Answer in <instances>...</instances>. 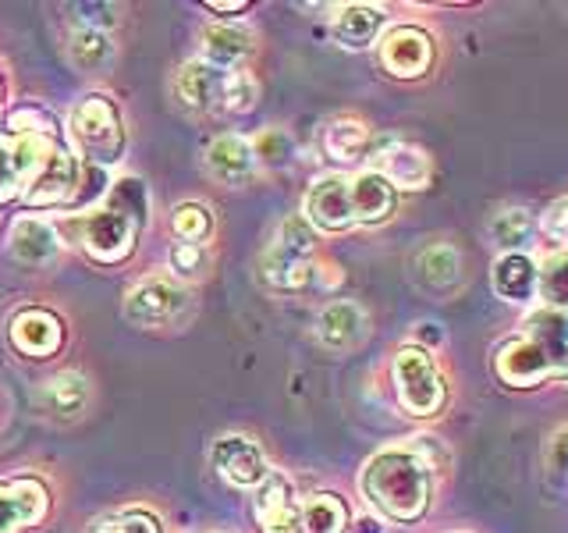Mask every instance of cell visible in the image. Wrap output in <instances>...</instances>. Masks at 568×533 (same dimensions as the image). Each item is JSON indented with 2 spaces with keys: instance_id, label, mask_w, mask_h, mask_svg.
<instances>
[{
  "instance_id": "1",
  "label": "cell",
  "mask_w": 568,
  "mask_h": 533,
  "mask_svg": "<svg viewBox=\"0 0 568 533\" xmlns=\"http://www.w3.org/2000/svg\"><path fill=\"white\" fill-rule=\"evenodd\" d=\"M363 494L373 509H381L387 520L416 523L430 509L434 470L419 459L413 444L405 449L377 452L363 470Z\"/></svg>"
},
{
  "instance_id": "2",
  "label": "cell",
  "mask_w": 568,
  "mask_h": 533,
  "mask_svg": "<svg viewBox=\"0 0 568 533\" xmlns=\"http://www.w3.org/2000/svg\"><path fill=\"white\" fill-rule=\"evenodd\" d=\"M142 221H146V189L139 178H121L106 192V203L79 221L82 249L97 263H121L135 249Z\"/></svg>"
},
{
  "instance_id": "3",
  "label": "cell",
  "mask_w": 568,
  "mask_h": 533,
  "mask_svg": "<svg viewBox=\"0 0 568 533\" xmlns=\"http://www.w3.org/2000/svg\"><path fill=\"white\" fill-rule=\"evenodd\" d=\"M313 228L306 224V218H288L281 228L274 242L266 245L263 253V281L277 292H298L316 278L313 266Z\"/></svg>"
},
{
  "instance_id": "4",
  "label": "cell",
  "mask_w": 568,
  "mask_h": 533,
  "mask_svg": "<svg viewBox=\"0 0 568 533\" xmlns=\"http://www.w3.org/2000/svg\"><path fill=\"white\" fill-rule=\"evenodd\" d=\"M71 139L82 157L93 160L97 168H111L124 153V124L114 100L106 93H89L79 100L71 114Z\"/></svg>"
},
{
  "instance_id": "5",
  "label": "cell",
  "mask_w": 568,
  "mask_h": 533,
  "mask_svg": "<svg viewBox=\"0 0 568 533\" xmlns=\"http://www.w3.org/2000/svg\"><path fill=\"white\" fill-rule=\"evenodd\" d=\"M395 391L398 402L413 416H434L440 413L444 399H448L434 355L419 345H408L395 355Z\"/></svg>"
},
{
  "instance_id": "6",
  "label": "cell",
  "mask_w": 568,
  "mask_h": 533,
  "mask_svg": "<svg viewBox=\"0 0 568 533\" xmlns=\"http://www.w3.org/2000/svg\"><path fill=\"white\" fill-rule=\"evenodd\" d=\"M185 306H189V295L178 289L174 281L146 278L129 292V299H124V316H129L135 328L150 331V328L174 324V320L185 313Z\"/></svg>"
},
{
  "instance_id": "7",
  "label": "cell",
  "mask_w": 568,
  "mask_h": 533,
  "mask_svg": "<svg viewBox=\"0 0 568 533\" xmlns=\"http://www.w3.org/2000/svg\"><path fill=\"white\" fill-rule=\"evenodd\" d=\"M8 334H11V345L22 355H29V360H50V355H58L64 345L61 316L40 306L18 310L8 324Z\"/></svg>"
},
{
  "instance_id": "8",
  "label": "cell",
  "mask_w": 568,
  "mask_h": 533,
  "mask_svg": "<svg viewBox=\"0 0 568 533\" xmlns=\"http://www.w3.org/2000/svg\"><path fill=\"white\" fill-rule=\"evenodd\" d=\"M227 68H217L210 61H189L182 64L174 79V97L178 103L185 107L192 114H203V111H224V89H227Z\"/></svg>"
},
{
  "instance_id": "9",
  "label": "cell",
  "mask_w": 568,
  "mask_h": 533,
  "mask_svg": "<svg viewBox=\"0 0 568 533\" xmlns=\"http://www.w3.org/2000/svg\"><path fill=\"white\" fill-rule=\"evenodd\" d=\"M381 64L395 79H419L434 64V40L416 26H398L384 36Z\"/></svg>"
},
{
  "instance_id": "10",
  "label": "cell",
  "mask_w": 568,
  "mask_h": 533,
  "mask_svg": "<svg viewBox=\"0 0 568 533\" xmlns=\"http://www.w3.org/2000/svg\"><path fill=\"white\" fill-rule=\"evenodd\" d=\"M210 462H213V470L235 487H260L266 480V473H271V466H266V459L260 452V444L253 438H242V434H227L213 444Z\"/></svg>"
},
{
  "instance_id": "11",
  "label": "cell",
  "mask_w": 568,
  "mask_h": 533,
  "mask_svg": "<svg viewBox=\"0 0 568 533\" xmlns=\"http://www.w3.org/2000/svg\"><path fill=\"white\" fill-rule=\"evenodd\" d=\"M256 523L263 533H298L302 502L295 497L292 480L284 473H266V480L256 487Z\"/></svg>"
},
{
  "instance_id": "12",
  "label": "cell",
  "mask_w": 568,
  "mask_h": 533,
  "mask_svg": "<svg viewBox=\"0 0 568 533\" xmlns=\"http://www.w3.org/2000/svg\"><path fill=\"white\" fill-rule=\"evenodd\" d=\"M306 224L320 228V231H345L355 224L348 178H342V174L316 178L306 195Z\"/></svg>"
},
{
  "instance_id": "13",
  "label": "cell",
  "mask_w": 568,
  "mask_h": 533,
  "mask_svg": "<svg viewBox=\"0 0 568 533\" xmlns=\"http://www.w3.org/2000/svg\"><path fill=\"white\" fill-rule=\"evenodd\" d=\"M494 373L501 378L505 384L515 388H529L544 378L555 373V360L532 342V338H515V342H505L494 355Z\"/></svg>"
},
{
  "instance_id": "14",
  "label": "cell",
  "mask_w": 568,
  "mask_h": 533,
  "mask_svg": "<svg viewBox=\"0 0 568 533\" xmlns=\"http://www.w3.org/2000/svg\"><path fill=\"white\" fill-rule=\"evenodd\" d=\"M75 185H79V168L71 153L64 147L53 150V157L43 164V171L32 178L29 189L22 192V203L26 207H58V203H68L71 195H75Z\"/></svg>"
},
{
  "instance_id": "15",
  "label": "cell",
  "mask_w": 568,
  "mask_h": 533,
  "mask_svg": "<svg viewBox=\"0 0 568 533\" xmlns=\"http://www.w3.org/2000/svg\"><path fill=\"white\" fill-rule=\"evenodd\" d=\"M369 171H377L390 189H423L430 182V157L408 142H387L373 153Z\"/></svg>"
},
{
  "instance_id": "16",
  "label": "cell",
  "mask_w": 568,
  "mask_h": 533,
  "mask_svg": "<svg viewBox=\"0 0 568 533\" xmlns=\"http://www.w3.org/2000/svg\"><path fill=\"white\" fill-rule=\"evenodd\" d=\"M369 334V316L359 302H331L316 320V338L334 352H348L363 345Z\"/></svg>"
},
{
  "instance_id": "17",
  "label": "cell",
  "mask_w": 568,
  "mask_h": 533,
  "mask_svg": "<svg viewBox=\"0 0 568 533\" xmlns=\"http://www.w3.org/2000/svg\"><path fill=\"white\" fill-rule=\"evenodd\" d=\"M206 168L217 182L239 189L245 185L248 178L256 174V153H253V142L242 139V135H221L213 139L206 147Z\"/></svg>"
},
{
  "instance_id": "18",
  "label": "cell",
  "mask_w": 568,
  "mask_h": 533,
  "mask_svg": "<svg viewBox=\"0 0 568 533\" xmlns=\"http://www.w3.org/2000/svg\"><path fill=\"white\" fill-rule=\"evenodd\" d=\"M47 491L36 480H18V484L0 487V533H14L36 523L47 512Z\"/></svg>"
},
{
  "instance_id": "19",
  "label": "cell",
  "mask_w": 568,
  "mask_h": 533,
  "mask_svg": "<svg viewBox=\"0 0 568 533\" xmlns=\"http://www.w3.org/2000/svg\"><path fill=\"white\" fill-rule=\"evenodd\" d=\"M58 249H61V235L50 221H43V218H18L14 221V228H11V257L14 260L40 266L58 257Z\"/></svg>"
},
{
  "instance_id": "20",
  "label": "cell",
  "mask_w": 568,
  "mask_h": 533,
  "mask_svg": "<svg viewBox=\"0 0 568 533\" xmlns=\"http://www.w3.org/2000/svg\"><path fill=\"white\" fill-rule=\"evenodd\" d=\"M355 224H381L395 213V189L377 171H363L348 182Z\"/></svg>"
},
{
  "instance_id": "21",
  "label": "cell",
  "mask_w": 568,
  "mask_h": 533,
  "mask_svg": "<svg viewBox=\"0 0 568 533\" xmlns=\"http://www.w3.org/2000/svg\"><path fill=\"white\" fill-rule=\"evenodd\" d=\"M494 292L508 302H529L540 292V271L537 263L523 253H505L494 263Z\"/></svg>"
},
{
  "instance_id": "22",
  "label": "cell",
  "mask_w": 568,
  "mask_h": 533,
  "mask_svg": "<svg viewBox=\"0 0 568 533\" xmlns=\"http://www.w3.org/2000/svg\"><path fill=\"white\" fill-rule=\"evenodd\" d=\"M384 29V11L373 8V4H348L337 11L334 18V36L337 43L348 47V50H363L381 36Z\"/></svg>"
},
{
  "instance_id": "23",
  "label": "cell",
  "mask_w": 568,
  "mask_h": 533,
  "mask_svg": "<svg viewBox=\"0 0 568 533\" xmlns=\"http://www.w3.org/2000/svg\"><path fill=\"white\" fill-rule=\"evenodd\" d=\"M89 402V384L79 370H64L58 378H50L43 388V405L50 416L58 420H75L82 416V409Z\"/></svg>"
},
{
  "instance_id": "24",
  "label": "cell",
  "mask_w": 568,
  "mask_h": 533,
  "mask_svg": "<svg viewBox=\"0 0 568 533\" xmlns=\"http://www.w3.org/2000/svg\"><path fill=\"white\" fill-rule=\"evenodd\" d=\"M253 50V36L242 26H210L203 32V61L217 64V68H235L239 61L248 58Z\"/></svg>"
},
{
  "instance_id": "25",
  "label": "cell",
  "mask_w": 568,
  "mask_h": 533,
  "mask_svg": "<svg viewBox=\"0 0 568 533\" xmlns=\"http://www.w3.org/2000/svg\"><path fill=\"white\" fill-rule=\"evenodd\" d=\"M416 278L423 289L430 292H448L462 278V257L452 245H430L416 257Z\"/></svg>"
},
{
  "instance_id": "26",
  "label": "cell",
  "mask_w": 568,
  "mask_h": 533,
  "mask_svg": "<svg viewBox=\"0 0 568 533\" xmlns=\"http://www.w3.org/2000/svg\"><path fill=\"white\" fill-rule=\"evenodd\" d=\"M68 58L79 71H89V76H97L106 64L114 61V43L111 36L100 32V29H82L75 26L68 32Z\"/></svg>"
},
{
  "instance_id": "27",
  "label": "cell",
  "mask_w": 568,
  "mask_h": 533,
  "mask_svg": "<svg viewBox=\"0 0 568 533\" xmlns=\"http://www.w3.org/2000/svg\"><path fill=\"white\" fill-rule=\"evenodd\" d=\"M369 147V129L359 118H334L324 129V153L331 160H359Z\"/></svg>"
},
{
  "instance_id": "28",
  "label": "cell",
  "mask_w": 568,
  "mask_h": 533,
  "mask_svg": "<svg viewBox=\"0 0 568 533\" xmlns=\"http://www.w3.org/2000/svg\"><path fill=\"white\" fill-rule=\"evenodd\" d=\"M348 509L337 494H313L302 502L298 533H345Z\"/></svg>"
},
{
  "instance_id": "29",
  "label": "cell",
  "mask_w": 568,
  "mask_h": 533,
  "mask_svg": "<svg viewBox=\"0 0 568 533\" xmlns=\"http://www.w3.org/2000/svg\"><path fill=\"white\" fill-rule=\"evenodd\" d=\"M526 338H532L550 360H555V366H558V360L568 352V313L565 310H544V313H537L529 320V334Z\"/></svg>"
},
{
  "instance_id": "30",
  "label": "cell",
  "mask_w": 568,
  "mask_h": 533,
  "mask_svg": "<svg viewBox=\"0 0 568 533\" xmlns=\"http://www.w3.org/2000/svg\"><path fill=\"white\" fill-rule=\"evenodd\" d=\"M213 231V213L203 203H178L171 210V235L178 242H195L203 245Z\"/></svg>"
},
{
  "instance_id": "31",
  "label": "cell",
  "mask_w": 568,
  "mask_h": 533,
  "mask_svg": "<svg viewBox=\"0 0 568 533\" xmlns=\"http://www.w3.org/2000/svg\"><path fill=\"white\" fill-rule=\"evenodd\" d=\"M532 228H537V221H532V213L523 210V207H511L505 213H497L494 224H490V235L494 242L508 249V253H515V249H523L532 235Z\"/></svg>"
},
{
  "instance_id": "32",
  "label": "cell",
  "mask_w": 568,
  "mask_h": 533,
  "mask_svg": "<svg viewBox=\"0 0 568 533\" xmlns=\"http://www.w3.org/2000/svg\"><path fill=\"white\" fill-rule=\"evenodd\" d=\"M89 533H164L160 523L150 512L142 509H124L114 515H100V520L89 523Z\"/></svg>"
},
{
  "instance_id": "33",
  "label": "cell",
  "mask_w": 568,
  "mask_h": 533,
  "mask_svg": "<svg viewBox=\"0 0 568 533\" xmlns=\"http://www.w3.org/2000/svg\"><path fill=\"white\" fill-rule=\"evenodd\" d=\"M540 292L555 310L568 306V249L558 257H550L540 271Z\"/></svg>"
},
{
  "instance_id": "34",
  "label": "cell",
  "mask_w": 568,
  "mask_h": 533,
  "mask_svg": "<svg viewBox=\"0 0 568 533\" xmlns=\"http://www.w3.org/2000/svg\"><path fill=\"white\" fill-rule=\"evenodd\" d=\"M256 97H260V86L256 79L248 76L242 68H231L227 76V89H224V111L227 114H245L256 107Z\"/></svg>"
},
{
  "instance_id": "35",
  "label": "cell",
  "mask_w": 568,
  "mask_h": 533,
  "mask_svg": "<svg viewBox=\"0 0 568 533\" xmlns=\"http://www.w3.org/2000/svg\"><path fill=\"white\" fill-rule=\"evenodd\" d=\"M168 263L178 278H200L203 266H206V245H195V242H174Z\"/></svg>"
},
{
  "instance_id": "36",
  "label": "cell",
  "mask_w": 568,
  "mask_h": 533,
  "mask_svg": "<svg viewBox=\"0 0 568 533\" xmlns=\"http://www.w3.org/2000/svg\"><path fill=\"white\" fill-rule=\"evenodd\" d=\"M253 153H256V164H288L292 160V139L284 135L281 129L274 132H263L256 142H253Z\"/></svg>"
},
{
  "instance_id": "37",
  "label": "cell",
  "mask_w": 568,
  "mask_h": 533,
  "mask_svg": "<svg viewBox=\"0 0 568 533\" xmlns=\"http://www.w3.org/2000/svg\"><path fill=\"white\" fill-rule=\"evenodd\" d=\"M547 473L558 480V484H568V426L550 438L547 449Z\"/></svg>"
},
{
  "instance_id": "38",
  "label": "cell",
  "mask_w": 568,
  "mask_h": 533,
  "mask_svg": "<svg viewBox=\"0 0 568 533\" xmlns=\"http://www.w3.org/2000/svg\"><path fill=\"white\" fill-rule=\"evenodd\" d=\"M75 22L82 29H100V32H106V29L114 26V8L111 4H79L75 8Z\"/></svg>"
},
{
  "instance_id": "39",
  "label": "cell",
  "mask_w": 568,
  "mask_h": 533,
  "mask_svg": "<svg viewBox=\"0 0 568 533\" xmlns=\"http://www.w3.org/2000/svg\"><path fill=\"white\" fill-rule=\"evenodd\" d=\"M544 231H547V235L561 239V242H568V200H558L555 207L547 210V218H544Z\"/></svg>"
},
{
  "instance_id": "40",
  "label": "cell",
  "mask_w": 568,
  "mask_h": 533,
  "mask_svg": "<svg viewBox=\"0 0 568 533\" xmlns=\"http://www.w3.org/2000/svg\"><path fill=\"white\" fill-rule=\"evenodd\" d=\"M345 533H384V526L377 520H369V515H363V520H355L352 526H345Z\"/></svg>"
},
{
  "instance_id": "41",
  "label": "cell",
  "mask_w": 568,
  "mask_h": 533,
  "mask_svg": "<svg viewBox=\"0 0 568 533\" xmlns=\"http://www.w3.org/2000/svg\"><path fill=\"white\" fill-rule=\"evenodd\" d=\"M206 8H210V11L227 14V11H245L248 4H245V0H221V4H217V0H206Z\"/></svg>"
},
{
  "instance_id": "42",
  "label": "cell",
  "mask_w": 568,
  "mask_h": 533,
  "mask_svg": "<svg viewBox=\"0 0 568 533\" xmlns=\"http://www.w3.org/2000/svg\"><path fill=\"white\" fill-rule=\"evenodd\" d=\"M416 338H419V342H426V345H437L440 342V331H437V324H419Z\"/></svg>"
},
{
  "instance_id": "43",
  "label": "cell",
  "mask_w": 568,
  "mask_h": 533,
  "mask_svg": "<svg viewBox=\"0 0 568 533\" xmlns=\"http://www.w3.org/2000/svg\"><path fill=\"white\" fill-rule=\"evenodd\" d=\"M555 373H558V378H565V381H568V352H565V355H561V360H558Z\"/></svg>"
}]
</instances>
